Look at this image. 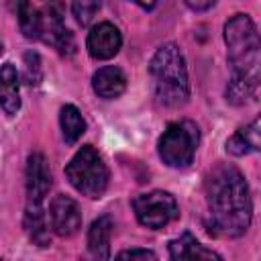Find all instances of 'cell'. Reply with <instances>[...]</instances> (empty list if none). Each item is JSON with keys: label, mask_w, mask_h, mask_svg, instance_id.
<instances>
[{"label": "cell", "mask_w": 261, "mask_h": 261, "mask_svg": "<svg viewBox=\"0 0 261 261\" xmlns=\"http://www.w3.org/2000/svg\"><path fill=\"white\" fill-rule=\"evenodd\" d=\"M208 228L218 237H241L251 224V196L243 173L232 165H216L206 179Z\"/></svg>", "instance_id": "1"}, {"label": "cell", "mask_w": 261, "mask_h": 261, "mask_svg": "<svg viewBox=\"0 0 261 261\" xmlns=\"http://www.w3.org/2000/svg\"><path fill=\"white\" fill-rule=\"evenodd\" d=\"M153 92L159 104L175 108L188 100L190 84H188V69L181 51L173 43L161 45L149 65Z\"/></svg>", "instance_id": "2"}, {"label": "cell", "mask_w": 261, "mask_h": 261, "mask_svg": "<svg viewBox=\"0 0 261 261\" xmlns=\"http://www.w3.org/2000/svg\"><path fill=\"white\" fill-rule=\"evenodd\" d=\"M224 43L234 75L259 82V35L247 14H234L226 20Z\"/></svg>", "instance_id": "3"}, {"label": "cell", "mask_w": 261, "mask_h": 261, "mask_svg": "<svg viewBox=\"0 0 261 261\" xmlns=\"http://www.w3.org/2000/svg\"><path fill=\"white\" fill-rule=\"evenodd\" d=\"M69 184L88 198H100L108 186V169L92 145H84L65 165Z\"/></svg>", "instance_id": "4"}, {"label": "cell", "mask_w": 261, "mask_h": 261, "mask_svg": "<svg viewBox=\"0 0 261 261\" xmlns=\"http://www.w3.org/2000/svg\"><path fill=\"white\" fill-rule=\"evenodd\" d=\"M196 147H198V126L190 120H181V122H171L163 130L157 151L165 165L179 169L192 163Z\"/></svg>", "instance_id": "5"}, {"label": "cell", "mask_w": 261, "mask_h": 261, "mask_svg": "<svg viewBox=\"0 0 261 261\" xmlns=\"http://www.w3.org/2000/svg\"><path fill=\"white\" fill-rule=\"evenodd\" d=\"M133 210L137 214V220L153 230H159L167 226L171 220L177 218V202L169 192H149L141 194L133 200Z\"/></svg>", "instance_id": "6"}, {"label": "cell", "mask_w": 261, "mask_h": 261, "mask_svg": "<svg viewBox=\"0 0 261 261\" xmlns=\"http://www.w3.org/2000/svg\"><path fill=\"white\" fill-rule=\"evenodd\" d=\"M43 33L41 39L49 45H53L55 49H59L61 53H71L73 51V37L67 31V27L63 24V16H61V6L59 4H47L43 10Z\"/></svg>", "instance_id": "7"}, {"label": "cell", "mask_w": 261, "mask_h": 261, "mask_svg": "<svg viewBox=\"0 0 261 261\" xmlns=\"http://www.w3.org/2000/svg\"><path fill=\"white\" fill-rule=\"evenodd\" d=\"M49 216H51V226L59 237H71L80 230L82 226V212L80 206L73 198L69 196H55L49 208Z\"/></svg>", "instance_id": "8"}, {"label": "cell", "mask_w": 261, "mask_h": 261, "mask_svg": "<svg viewBox=\"0 0 261 261\" xmlns=\"http://www.w3.org/2000/svg\"><path fill=\"white\" fill-rule=\"evenodd\" d=\"M51 188V171L43 153L29 155L27 161V196L31 206H41Z\"/></svg>", "instance_id": "9"}, {"label": "cell", "mask_w": 261, "mask_h": 261, "mask_svg": "<svg viewBox=\"0 0 261 261\" xmlns=\"http://www.w3.org/2000/svg\"><path fill=\"white\" fill-rule=\"evenodd\" d=\"M86 45H88V53L94 59H110L118 53L122 45V37L112 22H100L90 31Z\"/></svg>", "instance_id": "10"}, {"label": "cell", "mask_w": 261, "mask_h": 261, "mask_svg": "<svg viewBox=\"0 0 261 261\" xmlns=\"http://www.w3.org/2000/svg\"><path fill=\"white\" fill-rule=\"evenodd\" d=\"M110 232H112V218L100 216L92 222L88 230V247L80 261H108L110 257Z\"/></svg>", "instance_id": "11"}, {"label": "cell", "mask_w": 261, "mask_h": 261, "mask_svg": "<svg viewBox=\"0 0 261 261\" xmlns=\"http://www.w3.org/2000/svg\"><path fill=\"white\" fill-rule=\"evenodd\" d=\"M169 257L171 261H222L212 249H206L190 232H184L169 243Z\"/></svg>", "instance_id": "12"}, {"label": "cell", "mask_w": 261, "mask_h": 261, "mask_svg": "<svg viewBox=\"0 0 261 261\" xmlns=\"http://www.w3.org/2000/svg\"><path fill=\"white\" fill-rule=\"evenodd\" d=\"M92 88L94 92L100 96V98H106V100H112V98H118L124 88H126V77L122 73V69L114 67V65H106V67H100L94 77H92Z\"/></svg>", "instance_id": "13"}, {"label": "cell", "mask_w": 261, "mask_h": 261, "mask_svg": "<svg viewBox=\"0 0 261 261\" xmlns=\"http://www.w3.org/2000/svg\"><path fill=\"white\" fill-rule=\"evenodd\" d=\"M18 71L12 63H4L0 67V106L6 114H16L20 108L18 96Z\"/></svg>", "instance_id": "14"}, {"label": "cell", "mask_w": 261, "mask_h": 261, "mask_svg": "<svg viewBox=\"0 0 261 261\" xmlns=\"http://www.w3.org/2000/svg\"><path fill=\"white\" fill-rule=\"evenodd\" d=\"M259 149V118H255L249 126L237 130L228 141H226V151L230 155H247L251 151Z\"/></svg>", "instance_id": "15"}, {"label": "cell", "mask_w": 261, "mask_h": 261, "mask_svg": "<svg viewBox=\"0 0 261 261\" xmlns=\"http://www.w3.org/2000/svg\"><path fill=\"white\" fill-rule=\"evenodd\" d=\"M24 230L31 237L33 243H37L39 247H47L49 245V226L43 214V206H31L27 204V212H24Z\"/></svg>", "instance_id": "16"}, {"label": "cell", "mask_w": 261, "mask_h": 261, "mask_svg": "<svg viewBox=\"0 0 261 261\" xmlns=\"http://www.w3.org/2000/svg\"><path fill=\"white\" fill-rule=\"evenodd\" d=\"M59 124H61V133H63V139L65 143L73 145L84 133H86V120L84 116L80 114V110L71 104L63 106L61 108V114H59Z\"/></svg>", "instance_id": "17"}, {"label": "cell", "mask_w": 261, "mask_h": 261, "mask_svg": "<svg viewBox=\"0 0 261 261\" xmlns=\"http://www.w3.org/2000/svg\"><path fill=\"white\" fill-rule=\"evenodd\" d=\"M18 24H20V31L27 39H41L43 14L31 2H20L18 4Z\"/></svg>", "instance_id": "18"}, {"label": "cell", "mask_w": 261, "mask_h": 261, "mask_svg": "<svg viewBox=\"0 0 261 261\" xmlns=\"http://www.w3.org/2000/svg\"><path fill=\"white\" fill-rule=\"evenodd\" d=\"M255 96H257V82H251L239 75H234L226 88V100L239 106L247 104L249 100H255Z\"/></svg>", "instance_id": "19"}, {"label": "cell", "mask_w": 261, "mask_h": 261, "mask_svg": "<svg viewBox=\"0 0 261 261\" xmlns=\"http://www.w3.org/2000/svg\"><path fill=\"white\" fill-rule=\"evenodd\" d=\"M43 77V67H41V57L35 51L24 53V82L29 86H37Z\"/></svg>", "instance_id": "20"}, {"label": "cell", "mask_w": 261, "mask_h": 261, "mask_svg": "<svg viewBox=\"0 0 261 261\" xmlns=\"http://www.w3.org/2000/svg\"><path fill=\"white\" fill-rule=\"evenodd\" d=\"M71 10H73V16L77 18V22L82 27H86L94 18V14L100 10V4L98 2H75V4H71Z\"/></svg>", "instance_id": "21"}, {"label": "cell", "mask_w": 261, "mask_h": 261, "mask_svg": "<svg viewBox=\"0 0 261 261\" xmlns=\"http://www.w3.org/2000/svg\"><path fill=\"white\" fill-rule=\"evenodd\" d=\"M114 261H157V257L149 249H128L118 253Z\"/></svg>", "instance_id": "22"}, {"label": "cell", "mask_w": 261, "mask_h": 261, "mask_svg": "<svg viewBox=\"0 0 261 261\" xmlns=\"http://www.w3.org/2000/svg\"><path fill=\"white\" fill-rule=\"evenodd\" d=\"M186 4L190 8H194V10H206V8H212L214 6V0H208V2H192V0H188Z\"/></svg>", "instance_id": "23"}, {"label": "cell", "mask_w": 261, "mask_h": 261, "mask_svg": "<svg viewBox=\"0 0 261 261\" xmlns=\"http://www.w3.org/2000/svg\"><path fill=\"white\" fill-rule=\"evenodd\" d=\"M0 51H2V47H0Z\"/></svg>", "instance_id": "24"}]
</instances>
